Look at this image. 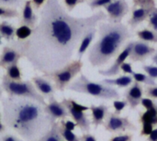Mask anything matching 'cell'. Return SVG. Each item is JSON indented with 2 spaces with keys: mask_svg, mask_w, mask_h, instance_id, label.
<instances>
[{
  "mask_svg": "<svg viewBox=\"0 0 157 141\" xmlns=\"http://www.w3.org/2000/svg\"><path fill=\"white\" fill-rule=\"evenodd\" d=\"M107 18L102 10L75 17L68 14L60 0H47L31 36L25 40H12L9 45L26 58L33 70L53 72L69 63L86 32Z\"/></svg>",
  "mask_w": 157,
  "mask_h": 141,
  "instance_id": "obj_1",
  "label": "cell"
},
{
  "mask_svg": "<svg viewBox=\"0 0 157 141\" xmlns=\"http://www.w3.org/2000/svg\"><path fill=\"white\" fill-rule=\"evenodd\" d=\"M3 122L25 141H38L55 123L45 111V106L29 98H1Z\"/></svg>",
  "mask_w": 157,
  "mask_h": 141,
  "instance_id": "obj_2",
  "label": "cell"
},
{
  "mask_svg": "<svg viewBox=\"0 0 157 141\" xmlns=\"http://www.w3.org/2000/svg\"><path fill=\"white\" fill-rule=\"evenodd\" d=\"M99 38L89 49L88 61L93 67H100L107 64L117 56L121 46L132 37V33L122 23L113 24L100 22L98 24Z\"/></svg>",
  "mask_w": 157,
  "mask_h": 141,
  "instance_id": "obj_3",
  "label": "cell"
},
{
  "mask_svg": "<svg viewBox=\"0 0 157 141\" xmlns=\"http://www.w3.org/2000/svg\"><path fill=\"white\" fill-rule=\"evenodd\" d=\"M66 89L78 94L88 95L97 99L118 100L120 98V94L116 88L104 84L101 82H92L83 73L76 80L73 81Z\"/></svg>",
  "mask_w": 157,
  "mask_h": 141,
  "instance_id": "obj_4",
  "label": "cell"
},
{
  "mask_svg": "<svg viewBox=\"0 0 157 141\" xmlns=\"http://www.w3.org/2000/svg\"><path fill=\"white\" fill-rule=\"evenodd\" d=\"M1 86L8 96H17L35 100L43 106H46L45 97L42 96L30 81H13L6 74L2 77Z\"/></svg>",
  "mask_w": 157,
  "mask_h": 141,
  "instance_id": "obj_5",
  "label": "cell"
},
{
  "mask_svg": "<svg viewBox=\"0 0 157 141\" xmlns=\"http://www.w3.org/2000/svg\"><path fill=\"white\" fill-rule=\"evenodd\" d=\"M84 66V63L81 60H74L71 61L69 63H67L65 66H63L61 69H58L53 72H45L42 76L49 79L50 81H52L54 83L55 89L63 92L67 86L72 83L74 78L80 73L82 68Z\"/></svg>",
  "mask_w": 157,
  "mask_h": 141,
  "instance_id": "obj_6",
  "label": "cell"
},
{
  "mask_svg": "<svg viewBox=\"0 0 157 141\" xmlns=\"http://www.w3.org/2000/svg\"><path fill=\"white\" fill-rule=\"evenodd\" d=\"M132 17L128 20V25L135 28L138 25L147 20L149 15L156 7L155 0H132Z\"/></svg>",
  "mask_w": 157,
  "mask_h": 141,
  "instance_id": "obj_7",
  "label": "cell"
},
{
  "mask_svg": "<svg viewBox=\"0 0 157 141\" xmlns=\"http://www.w3.org/2000/svg\"><path fill=\"white\" fill-rule=\"evenodd\" d=\"M103 127L106 131L110 133H122L127 130H137V127L130 120L128 116L121 117L114 112L109 113L104 121Z\"/></svg>",
  "mask_w": 157,
  "mask_h": 141,
  "instance_id": "obj_8",
  "label": "cell"
},
{
  "mask_svg": "<svg viewBox=\"0 0 157 141\" xmlns=\"http://www.w3.org/2000/svg\"><path fill=\"white\" fill-rule=\"evenodd\" d=\"M109 23H121L123 17L129 13L130 6L126 0H113L104 6Z\"/></svg>",
  "mask_w": 157,
  "mask_h": 141,
  "instance_id": "obj_9",
  "label": "cell"
},
{
  "mask_svg": "<svg viewBox=\"0 0 157 141\" xmlns=\"http://www.w3.org/2000/svg\"><path fill=\"white\" fill-rule=\"evenodd\" d=\"M62 103L64 105V106L68 110L69 117H72L74 122L76 124V127H78L83 133H89L92 124H91V121L88 118L87 114L85 111H81V110H78V109L75 108L70 104L69 100L66 99V98H63Z\"/></svg>",
  "mask_w": 157,
  "mask_h": 141,
  "instance_id": "obj_10",
  "label": "cell"
},
{
  "mask_svg": "<svg viewBox=\"0 0 157 141\" xmlns=\"http://www.w3.org/2000/svg\"><path fill=\"white\" fill-rule=\"evenodd\" d=\"M156 51L155 48L150 46L148 42L143 40L132 41V50L129 59L135 62H144Z\"/></svg>",
  "mask_w": 157,
  "mask_h": 141,
  "instance_id": "obj_11",
  "label": "cell"
},
{
  "mask_svg": "<svg viewBox=\"0 0 157 141\" xmlns=\"http://www.w3.org/2000/svg\"><path fill=\"white\" fill-rule=\"evenodd\" d=\"M132 47V41L129 42L125 46L123 50L118 55V57L115 60V61L113 62V64L108 70H100V71H98V73L100 75H103L106 77H113V76L118 75L121 72V67L122 63L125 62L126 59H128L130 56Z\"/></svg>",
  "mask_w": 157,
  "mask_h": 141,
  "instance_id": "obj_12",
  "label": "cell"
},
{
  "mask_svg": "<svg viewBox=\"0 0 157 141\" xmlns=\"http://www.w3.org/2000/svg\"><path fill=\"white\" fill-rule=\"evenodd\" d=\"M45 111L53 122H56L57 119L63 120L69 117L68 110L64 105L62 102H58L54 96L48 98V104L45 106Z\"/></svg>",
  "mask_w": 157,
  "mask_h": 141,
  "instance_id": "obj_13",
  "label": "cell"
},
{
  "mask_svg": "<svg viewBox=\"0 0 157 141\" xmlns=\"http://www.w3.org/2000/svg\"><path fill=\"white\" fill-rule=\"evenodd\" d=\"M144 94V89L143 88V85L137 82L132 83L127 88V90L123 94V96L127 101L131 110L135 109L141 104Z\"/></svg>",
  "mask_w": 157,
  "mask_h": 141,
  "instance_id": "obj_14",
  "label": "cell"
},
{
  "mask_svg": "<svg viewBox=\"0 0 157 141\" xmlns=\"http://www.w3.org/2000/svg\"><path fill=\"white\" fill-rule=\"evenodd\" d=\"M21 58H23V56L17 49L10 45L5 46L0 55V68L6 69L12 64H17Z\"/></svg>",
  "mask_w": 157,
  "mask_h": 141,
  "instance_id": "obj_15",
  "label": "cell"
},
{
  "mask_svg": "<svg viewBox=\"0 0 157 141\" xmlns=\"http://www.w3.org/2000/svg\"><path fill=\"white\" fill-rule=\"evenodd\" d=\"M32 83L34 86L36 87L37 91L44 97L50 98L52 96H54L55 94V86L52 83V82L45 78L44 76H33L32 77Z\"/></svg>",
  "mask_w": 157,
  "mask_h": 141,
  "instance_id": "obj_16",
  "label": "cell"
},
{
  "mask_svg": "<svg viewBox=\"0 0 157 141\" xmlns=\"http://www.w3.org/2000/svg\"><path fill=\"white\" fill-rule=\"evenodd\" d=\"M19 25H25L34 28L38 23V16L33 12L31 0H26L22 10L21 17H19Z\"/></svg>",
  "mask_w": 157,
  "mask_h": 141,
  "instance_id": "obj_17",
  "label": "cell"
},
{
  "mask_svg": "<svg viewBox=\"0 0 157 141\" xmlns=\"http://www.w3.org/2000/svg\"><path fill=\"white\" fill-rule=\"evenodd\" d=\"M89 108H90L89 110L91 111V115H92L91 124L95 127V128H98V126H101L104 124V121L109 113V107L104 104H101L99 106L91 105Z\"/></svg>",
  "mask_w": 157,
  "mask_h": 141,
  "instance_id": "obj_18",
  "label": "cell"
},
{
  "mask_svg": "<svg viewBox=\"0 0 157 141\" xmlns=\"http://www.w3.org/2000/svg\"><path fill=\"white\" fill-rule=\"evenodd\" d=\"M102 83L109 85V86H118L120 88H125L129 87L133 83V78L132 75L125 74L121 75L118 78H106L101 81Z\"/></svg>",
  "mask_w": 157,
  "mask_h": 141,
  "instance_id": "obj_19",
  "label": "cell"
},
{
  "mask_svg": "<svg viewBox=\"0 0 157 141\" xmlns=\"http://www.w3.org/2000/svg\"><path fill=\"white\" fill-rule=\"evenodd\" d=\"M97 31H98L97 28H94L90 29L89 31H87L86 34L83 37V39L80 42V45L78 47V50H77V56H78L79 60L82 59V57L84 56V54L86 53V51L89 48L90 44L92 43L94 38L96 36Z\"/></svg>",
  "mask_w": 157,
  "mask_h": 141,
  "instance_id": "obj_20",
  "label": "cell"
},
{
  "mask_svg": "<svg viewBox=\"0 0 157 141\" xmlns=\"http://www.w3.org/2000/svg\"><path fill=\"white\" fill-rule=\"evenodd\" d=\"M139 123L141 125L157 126V112L155 106L145 112H139Z\"/></svg>",
  "mask_w": 157,
  "mask_h": 141,
  "instance_id": "obj_21",
  "label": "cell"
},
{
  "mask_svg": "<svg viewBox=\"0 0 157 141\" xmlns=\"http://www.w3.org/2000/svg\"><path fill=\"white\" fill-rule=\"evenodd\" d=\"M38 141H65L60 132V123H53L50 130Z\"/></svg>",
  "mask_w": 157,
  "mask_h": 141,
  "instance_id": "obj_22",
  "label": "cell"
},
{
  "mask_svg": "<svg viewBox=\"0 0 157 141\" xmlns=\"http://www.w3.org/2000/svg\"><path fill=\"white\" fill-rule=\"evenodd\" d=\"M16 29L17 28L13 25L6 20L0 23V36L4 38L7 42L14 40V38L16 37Z\"/></svg>",
  "mask_w": 157,
  "mask_h": 141,
  "instance_id": "obj_23",
  "label": "cell"
},
{
  "mask_svg": "<svg viewBox=\"0 0 157 141\" xmlns=\"http://www.w3.org/2000/svg\"><path fill=\"white\" fill-rule=\"evenodd\" d=\"M140 40L151 43H157V33L151 28H144L136 32Z\"/></svg>",
  "mask_w": 157,
  "mask_h": 141,
  "instance_id": "obj_24",
  "label": "cell"
},
{
  "mask_svg": "<svg viewBox=\"0 0 157 141\" xmlns=\"http://www.w3.org/2000/svg\"><path fill=\"white\" fill-rule=\"evenodd\" d=\"M6 75L13 81H21L22 72L17 64H12L7 66L6 69Z\"/></svg>",
  "mask_w": 157,
  "mask_h": 141,
  "instance_id": "obj_25",
  "label": "cell"
},
{
  "mask_svg": "<svg viewBox=\"0 0 157 141\" xmlns=\"http://www.w3.org/2000/svg\"><path fill=\"white\" fill-rule=\"evenodd\" d=\"M132 78L135 82L141 83V84H145L147 86H154L156 85L155 80H154L153 78H151L149 75L147 74H144V73H140V72H133L132 73Z\"/></svg>",
  "mask_w": 157,
  "mask_h": 141,
  "instance_id": "obj_26",
  "label": "cell"
},
{
  "mask_svg": "<svg viewBox=\"0 0 157 141\" xmlns=\"http://www.w3.org/2000/svg\"><path fill=\"white\" fill-rule=\"evenodd\" d=\"M33 28L25 26V25H20L17 29H16V37L17 40H25L29 39L31 34H32Z\"/></svg>",
  "mask_w": 157,
  "mask_h": 141,
  "instance_id": "obj_27",
  "label": "cell"
},
{
  "mask_svg": "<svg viewBox=\"0 0 157 141\" xmlns=\"http://www.w3.org/2000/svg\"><path fill=\"white\" fill-rule=\"evenodd\" d=\"M19 17V12L17 9L0 6V17L14 18V17Z\"/></svg>",
  "mask_w": 157,
  "mask_h": 141,
  "instance_id": "obj_28",
  "label": "cell"
},
{
  "mask_svg": "<svg viewBox=\"0 0 157 141\" xmlns=\"http://www.w3.org/2000/svg\"><path fill=\"white\" fill-rule=\"evenodd\" d=\"M60 132H61L63 138L64 139L65 141H81L80 140V137L75 135L73 131L63 128L61 125H60Z\"/></svg>",
  "mask_w": 157,
  "mask_h": 141,
  "instance_id": "obj_29",
  "label": "cell"
},
{
  "mask_svg": "<svg viewBox=\"0 0 157 141\" xmlns=\"http://www.w3.org/2000/svg\"><path fill=\"white\" fill-rule=\"evenodd\" d=\"M112 1L113 0H90L87 3V6L91 8V10H95L96 8L104 7Z\"/></svg>",
  "mask_w": 157,
  "mask_h": 141,
  "instance_id": "obj_30",
  "label": "cell"
},
{
  "mask_svg": "<svg viewBox=\"0 0 157 141\" xmlns=\"http://www.w3.org/2000/svg\"><path fill=\"white\" fill-rule=\"evenodd\" d=\"M147 20H148V26L151 28V29L155 30L157 33V7H155L152 11Z\"/></svg>",
  "mask_w": 157,
  "mask_h": 141,
  "instance_id": "obj_31",
  "label": "cell"
},
{
  "mask_svg": "<svg viewBox=\"0 0 157 141\" xmlns=\"http://www.w3.org/2000/svg\"><path fill=\"white\" fill-rule=\"evenodd\" d=\"M23 2L24 0H0V6L16 9V7L20 6Z\"/></svg>",
  "mask_w": 157,
  "mask_h": 141,
  "instance_id": "obj_32",
  "label": "cell"
},
{
  "mask_svg": "<svg viewBox=\"0 0 157 141\" xmlns=\"http://www.w3.org/2000/svg\"><path fill=\"white\" fill-rule=\"evenodd\" d=\"M128 106L126 100H114L113 106H114V113L117 115H121V113L124 110V108Z\"/></svg>",
  "mask_w": 157,
  "mask_h": 141,
  "instance_id": "obj_33",
  "label": "cell"
},
{
  "mask_svg": "<svg viewBox=\"0 0 157 141\" xmlns=\"http://www.w3.org/2000/svg\"><path fill=\"white\" fill-rule=\"evenodd\" d=\"M143 70L154 80L157 79V65H143Z\"/></svg>",
  "mask_w": 157,
  "mask_h": 141,
  "instance_id": "obj_34",
  "label": "cell"
},
{
  "mask_svg": "<svg viewBox=\"0 0 157 141\" xmlns=\"http://www.w3.org/2000/svg\"><path fill=\"white\" fill-rule=\"evenodd\" d=\"M144 95L151 99H157V84L154 86H146L144 88Z\"/></svg>",
  "mask_w": 157,
  "mask_h": 141,
  "instance_id": "obj_35",
  "label": "cell"
},
{
  "mask_svg": "<svg viewBox=\"0 0 157 141\" xmlns=\"http://www.w3.org/2000/svg\"><path fill=\"white\" fill-rule=\"evenodd\" d=\"M85 0H63V3L68 11H72L76 6L84 3Z\"/></svg>",
  "mask_w": 157,
  "mask_h": 141,
  "instance_id": "obj_36",
  "label": "cell"
},
{
  "mask_svg": "<svg viewBox=\"0 0 157 141\" xmlns=\"http://www.w3.org/2000/svg\"><path fill=\"white\" fill-rule=\"evenodd\" d=\"M132 139H133V135L132 133H128L124 135L112 137L111 139H109V141H132Z\"/></svg>",
  "mask_w": 157,
  "mask_h": 141,
  "instance_id": "obj_37",
  "label": "cell"
},
{
  "mask_svg": "<svg viewBox=\"0 0 157 141\" xmlns=\"http://www.w3.org/2000/svg\"><path fill=\"white\" fill-rule=\"evenodd\" d=\"M141 105L146 109V110H149V109H152L155 106V103L151 99V98H143L142 101H141Z\"/></svg>",
  "mask_w": 157,
  "mask_h": 141,
  "instance_id": "obj_38",
  "label": "cell"
},
{
  "mask_svg": "<svg viewBox=\"0 0 157 141\" xmlns=\"http://www.w3.org/2000/svg\"><path fill=\"white\" fill-rule=\"evenodd\" d=\"M60 125L63 128H66L68 130H71V131H74L75 128H76V124L74 121H70V120H66V121L64 119L63 120H61Z\"/></svg>",
  "mask_w": 157,
  "mask_h": 141,
  "instance_id": "obj_39",
  "label": "cell"
},
{
  "mask_svg": "<svg viewBox=\"0 0 157 141\" xmlns=\"http://www.w3.org/2000/svg\"><path fill=\"white\" fill-rule=\"evenodd\" d=\"M155 127L152 125H142V130H141V136L148 137L152 131L154 130Z\"/></svg>",
  "mask_w": 157,
  "mask_h": 141,
  "instance_id": "obj_40",
  "label": "cell"
},
{
  "mask_svg": "<svg viewBox=\"0 0 157 141\" xmlns=\"http://www.w3.org/2000/svg\"><path fill=\"white\" fill-rule=\"evenodd\" d=\"M121 70L125 73V74H129V75H132V73L134 72L133 70H132V66L130 62H123L121 67Z\"/></svg>",
  "mask_w": 157,
  "mask_h": 141,
  "instance_id": "obj_41",
  "label": "cell"
},
{
  "mask_svg": "<svg viewBox=\"0 0 157 141\" xmlns=\"http://www.w3.org/2000/svg\"><path fill=\"white\" fill-rule=\"evenodd\" d=\"M47 0H31V4H32V7L35 10H39L40 8V6H42Z\"/></svg>",
  "mask_w": 157,
  "mask_h": 141,
  "instance_id": "obj_42",
  "label": "cell"
},
{
  "mask_svg": "<svg viewBox=\"0 0 157 141\" xmlns=\"http://www.w3.org/2000/svg\"><path fill=\"white\" fill-rule=\"evenodd\" d=\"M1 141H24L22 140L21 139L14 136V135H11V134H6L5 136L2 137L1 139Z\"/></svg>",
  "mask_w": 157,
  "mask_h": 141,
  "instance_id": "obj_43",
  "label": "cell"
},
{
  "mask_svg": "<svg viewBox=\"0 0 157 141\" xmlns=\"http://www.w3.org/2000/svg\"><path fill=\"white\" fill-rule=\"evenodd\" d=\"M80 140L81 141H98L96 137L94 135H91L89 133H84L81 137H80Z\"/></svg>",
  "mask_w": 157,
  "mask_h": 141,
  "instance_id": "obj_44",
  "label": "cell"
},
{
  "mask_svg": "<svg viewBox=\"0 0 157 141\" xmlns=\"http://www.w3.org/2000/svg\"><path fill=\"white\" fill-rule=\"evenodd\" d=\"M148 141H157V127L154 128V130L152 131V133L148 136Z\"/></svg>",
  "mask_w": 157,
  "mask_h": 141,
  "instance_id": "obj_45",
  "label": "cell"
},
{
  "mask_svg": "<svg viewBox=\"0 0 157 141\" xmlns=\"http://www.w3.org/2000/svg\"><path fill=\"white\" fill-rule=\"evenodd\" d=\"M5 130H6V126L1 122V114H0V133L5 132Z\"/></svg>",
  "mask_w": 157,
  "mask_h": 141,
  "instance_id": "obj_46",
  "label": "cell"
},
{
  "mask_svg": "<svg viewBox=\"0 0 157 141\" xmlns=\"http://www.w3.org/2000/svg\"><path fill=\"white\" fill-rule=\"evenodd\" d=\"M151 58H152L153 62H154L155 65H157V50L155 52V53H154V54H153V55H152V57H151Z\"/></svg>",
  "mask_w": 157,
  "mask_h": 141,
  "instance_id": "obj_47",
  "label": "cell"
},
{
  "mask_svg": "<svg viewBox=\"0 0 157 141\" xmlns=\"http://www.w3.org/2000/svg\"><path fill=\"white\" fill-rule=\"evenodd\" d=\"M3 92H4V90H3L2 86H0V98H2V95H3Z\"/></svg>",
  "mask_w": 157,
  "mask_h": 141,
  "instance_id": "obj_48",
  "label": "cell"
},
{
  "mask_svg": "<svg viewBox=\"0 0 157 141\" xmlns=\"http://www.w3.org/2000/svg\"><path fill=\"white\" fill-rule=\"evenodd\" d=\"M1 38H2V37L0 36V45H2V41H1Z\"/></svg>",
  "mask_w": 157,
  "mask_h": 141,
  "instance_id": "obj_49",
  "label": "cell"
},
{
  "mask_svg": "<svg viewBox=\"0 0 157 141\" xmlns=\"http://www.w3.org/2000/svg\"><path fill=\"white\" fill-rule=\"evenodd\" d=\"M155 109H156V112H157V103H155Z\"/></svg>",
  "mask_w": 157,
  "mask_h": 141,
  "instance_id": "obj_50",
  "label": "cell"
}]
</instances>
